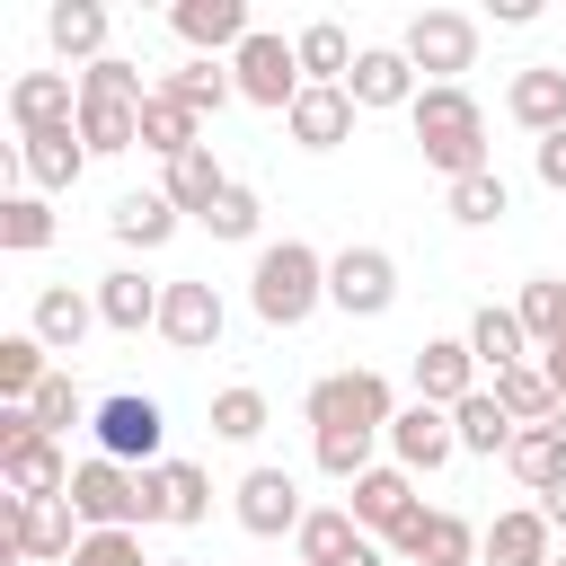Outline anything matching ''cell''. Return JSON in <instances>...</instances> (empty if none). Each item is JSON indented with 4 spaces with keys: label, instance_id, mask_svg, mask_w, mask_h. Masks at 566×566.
Wrapping results in <instances>:
<instances>
[{
    "label": "cell",
    "instance_id": "cell-1",
    "mask_svg": "<svg viewBox=\"0 0 566 566\" xmlns=\"http://www.w3.org/2000/svg\"><path fill=\"white\" fill-rule=\"evenodd\" d=\"M407 124H416L424 168H442V186H460V177L486 168V106H478L469 88H433V80H424V97L407 106Z\"/></svg>",
    "mask_w": 566,
    "mask_h": 566
},
{
    "label": "cell",
    "instance_id": "cell-2",
    "mask_svg": "<svg viewBox=\"0 0 566 566\" xmlns=\"http://www.w3.org/2000/svg\"><path fill=\"white\" fill-rule=\"evenodd\" d=\"M318 301H327V256L310 239H265L256 265H248V310L265 327H301Z\"/></svg>",
    "mask_w": 566,
    "mask_h": 566
},
{
    "label": "cell",
    "instance_id": "cell-3",
    "mask_svg": "<svg viewBox=\"0 0 566 566\" xmlns=\"http://www.w3.org/2000/svg\"><path fill=\"white\" fill-rule=\"evenodd\" d=\"M301 416H310V433H389L398 398H389V380H380L371 363H354V371H327V380H310Z\"/></svg>",
    "mask_w": 566,
    "mask_h": 566
},
{
    "label": "cell",
    "instance_id": "cell-4",
    "mask_svg": "<svg viewBox=\"0 0 566 566\" xmlns=\"http://www.w3.org/2000/svg\"><path fill=\"white\" fill-rule=\"evenodd\" d=\"M0 539L27 557V566H71V548L88 539L71 495H0Z\"/></svg>",
    "mask_w": 566,
    "mask_h": 566
},
{
    "label": "cell",
    "instance_id": "cell-5",
    "mask_svg": "<svg viewBox=\"0 0 566 566\" xmlns=\"http://www.w3.org/2000/svg\"><path fill=\"white\" fill-rule=\"evenodd\" d=\"M398 53L416 62V80L433 71V88H460V71H478V18L469 9H416Z\"/></svg>",
    "mask_w": 566,
    "mask_h": 566
},
{
    "label": "cell",
    "instance_id": "cell-6",
    "mask_svg": "<svg viewBox=\"0 0 566 566\" xmlns=\"http://www.w3.org/2000/svg\"><path fill=\"white\" fill-rule=\"evenodd\" d=\"M0 478L9 495H71V460L27 407H0Z\"/></svg>",
    "mask_w": 566,
    "mask_h": 566
},
{
    "label": "cell",
    "instance_id": "cell-7",
    "mask_svg": "<svg viewBox=\"0 0 566 566\" xmlns=\"http://www.w3.org/2000/svg\"><path fill=\"white\" fill-rule=\"evenodd\" d=\"M71 513H80V531H142V469L88 451L71 469Z\"/></svg>",
    "mask_w": 566,
    "mask_h": 566
},
{
    "label": "cell",
    "instance_id": "cell-8",
    "mask_svg": "<svg viewBox=\"0 0 566 566\" xmlns=\"http://www.w3.org/2000/svg\"><path fill=\"white\" fill-rule=\"evenodd\" d=\"M230 80H239V97L265 106V115H292V97L310 88V80H301V53H292L274 27H256V35L230 53Z\"/></svg>",
    "mask_w": 566,
    "mask_h": 566
},
{
    "label": "cell",
    "instance_id": "cell-9",
    "mask_svg": "<svg viewBox=\"0 0 566 566\" xmlns=\"http://www.w3.org/2000/svg\"><path fill=\"white\" fill-rule=\"evenodd\" d=\"M389 301H398V256H389V248L354 239V248L327 256V310H345V318H380Z\"/></svg>",
    "mask_w": 566,
    "mask_h": 566
},
{
    "label": "cell",
    "instance_id": "cell-10",
    "mask_svg": "<svg viewBox=\"0 0 566 566\" xmlns=\"http://www.w3.org/2000/svg\"><path fill=\"white\" fill-rule=\"evenodd\" d=\"M88 433H97V451H106V460H124V469H159V433H168V416H159V398L115 389V398H97Z\"/></svg>",
    "mask_w": 566,
    "mask_h": 566
},
{
    "label": "cell",
    "instance_id": "cell-11",
    "mask_svg": "<svg viewBox=\"0 0 566 566\" xmlns=\"http://www.w3.org/2000/svg\"><path fill=\"white\" fill-rule=\"evenodd\" d=\"M230 513H239V531H248V539H292V531L310 522L301 478H292V469H274V460H256V469L230 486Z\"/></svg>",
    "mask_w": 566,
    "mask_h": 566
},
{
    "label": "cell",
    "instance_id": "cell-12",
    "mask_svg": "<svg viewBox=\"0 0 566 566\" xmlns=\"http://www.w3.org/2000/svg\"><path fill=\"white\" fill-rule=\"evenodd\" d=\"M345 513H354V522H363V531H371V539L389 548V539H398V531H407V522L424 513V495H416V478H407L398 460H380V469H363V478H354Z\"/></svg>",
    "mask_w": 566,
    "mask_h": 566
},
{
    "label": "cell",
    "instance_id": "cell-13",
    "mask_svg": "<svg viewBox=\"0 0 566 566\" xmlns=\"http://www.w3.org/2000/svg\"><path fill=\"white\" fill-rule=\"evenodd\" d=\"M168 27H177V44H186L195 62H230V53L256 35L248 0H177V9H168Z\"/></svg>",
    "mask_w": 566,
    "mask_h": 566
},
{
    "label": "cell",
    "instance_id": "cell-14",
    "mask_svg": "<svg viewBox=\"0 0 566 566\" xmlns=\"http://www.w3.org/2000/svg\"><path fill=\"white\" fill-rule=\"evenodd\" d=\"M380 442H389V460H398L407 478H433L442 460H460V433H451V407H424V398H416V407H398Z\"/></svg>",
    "mask_w": 566,
    "mask_h": 566
},
{
    "label": "cell",
    "instance_id": "cell-15",
    "mask_svg": "<svg viewBox=\"0 0 566 566\" xmlns=\"http://www.w3.org/2000/svg\"><path fill=\"white\" fill-rule=\"evenodd\" d=\"M142 522H168V531L212 522V478H203L195 460H159V469H142Z\"/></svg>",
    "mask_w": 566,
    "mask_h": 566
},
{
    "label": "cell",
    "instance_id": "cell-16",
    "mask_svg": "<svg viewBox=\"0 0 566 566\" xmlns=\"http://www.w3.org/2000/svg\"><path fill=\"white\" fill-rule=\"evenodd\" d=\"M221 327H230L221 292H212V283H195V274H177V283H168V301H159V336H168L177 354H212V345H221Z\"/></svg>",
    "mask_w": 566,
    "mask_h": 566
},
{
    "label": "cell",
    "instance_id": "cell-17",
    "mask_svg": "<svg viewBox=\"0 0 566 566\" xmlns=\"http://www.w3.org/2000/svg\"><path fill=\"white\" fill-rule=\"evenodd\" d=\"M478 539H486V531H469L460 513L424 504V513L389 539V557H398V566H478Z\"/></svg>",
    "mask_w": 566,
    "mask_h": 566
},
{
    "label": "cell",
    "instance_id": "cell-18",
    "mask_svg": "<svg viewBox=\"0 0 566 566\" xmlns=\"http://www.w3.org/2000/svg\"><path fill=\"white\" fill-rule=\"evenodd\" d=\"M345 97H354L363 115H389V106H416V97H424V80H416V62H407L398 44H363V53H354Z\"/></svg>",
    "mask_w": 566,
    "mask_h": 566
},
{
    "label": "cell",
    "instance_id": "cell-19",
    "mask_svg": "<svg viewBox=\"0 0 566 566\" xmlns=\"http://www.w3.org/2000/svg\"><path fill=\"white\" fill-rule=\"evenodd\" d=\"M18 177L35 186V195H71L80 186V168H88V142H80V124H53V133H18Z\"/></svg>",
    "mask_w": 566,
    "mask_h": 566
},
{
    "label": "cell",
    "instance_id": "cell-20",
    "mask_svg": "<svg viewBox=\"0 0 566 566\" xmlns=\"http://www.w3.org/2000/svg\"><path fill=\"white\" fill-rule=\"evenodd\" d=\"M478 389H486V371H478L469 336H424V345H416V398H424V407H460V398H478Z\"/></svg>",
    "mask_w": 566,
    "mask_h": 566
},
{
    "label": "cell",
    "instance_id": "cell-21",
    "mask_svg": "<svg viewBox=\"0 0 566 566\" xmlns=\"http://www.w3.org/2000/svg\"><path fill=\"white\" fill-rule=\"evenodd\" d=\"M9 124H18V133L80 124V71H18V80H9Z\"/></svg>",
    "mask_w": 566,
    "mask_h": 566
},
{
    "label": "cell",
    "instance_id": "cell-22",
    "mask_svg": "<svg viewBox=\"0 0 566 566\" xmlns=\"http://www.w3.org/2000/svg\"><path fill=\"white\" fill-rule=\"evenodd\" d=\"M504 115L522 124V133H566V62H522L513 80H504Z\"/></svg>",
    "mask_w": 566,
    "mask_h": 566
},
{
    "label": "cell",
    "instance_id": "cell-23",
    "mask_svg": "<svg viewBox=\"0 0 566 566\" xmlns=\"http://www.w3.org/2000/svg\"><path fill=\"white\" fill-rule=\"evenodd\" d=\"M548 557H557V531H548V513H539V504L495 513V522H486V539H478V566H548Z\"/></svg>",
    "mask_w": 566,
    "mask_h": 566
},
{
    "label": "cell",
    "instance_id": "cell-24",
    "mask_svg": "<svg viewBox=\"0 0 566 566\" xmlns=\"http://www.w3.org/2000/svg\"><path fill=\"white\" fill-rule=\"evenodd\" d=\"M27 327L44 336V354H80V345H88V327H106V318H97V292L44 283V292H35V310H27Z\"/></svg>",
    "mask_w": 566,
    "mask_h": 566
},
{
    "label": "cell",
    "instance_id": "cell-25",
    "mask_svg": "<svg viewBox=\"0 0 566 566\" xmlns=\"http://www.w3.org/2000/svg\"><path fill=\"white\" fill-rule=\"evenodd\" d=\"M159 301H168V283H150L142 265H115V274H97V318H106L115 336H142V327H159Z\"/></svg>",
    "mask_w": 566,
    "mask_h": 566
},
{
    "label": "cell",
    "instance_id": "cell-26",
    "mask_svg": "<svg viewBox=\"0 0 566 566\" xmlns=\"http://www.w3.org/2000/svg\"><path fill=\"white\" fill-rule=\"evenodd\" d=\"M354 115H363V106H354L345 88H301L292 115H283V133H292L301 150H336V142H354Z\"/></svg>",
    "mask_w": 566,
    "mask_h": 566
},
{
    "label": "cell",
    "instance_id": "cell-27",
    "mask_svg": "<svg viewBox=\"0 0 566 566\" xmlns=\"http://www.w3.org/2000/svg\"><path fill=\"white\" fill-rule=\"evenodd\" d=\"M363 539H371V531H363L345 504H318V513L292 531V557H301V566H354V557H363Z\"/></svg>",
    "mask_w": 566,
    "mask_h": 566
},
{
    "label": "cell",
    "instance_id": "cell-28",
    "mask_svg": "<svg viewBox=\"0 0 566 566\" xmlns=\"http://www.w3.org/2000/svg\"><path fill=\"white\" fill-rule=\"evenodd\" d=\"M106 27H115V18H106L97 0H53V9H44L53 53H62V62H80V71H88V62H106Z\"/></svg>",
    "mask_w": 566,
    "mask_h": 566
},
{
    "label": "cell",
    "instance_id": "cell-29",
    "mask_svg": "<svg viewBox=\"0 0 566 566\" xmlns=\"http://www.w3.org/2000/svg\"><path fill=\"white\" fill-rule=\"evenodd\" d=\"M292 53H301V80H310V88H345V80H354V53H363V44H354V35L336 27V18H310V27L292 35Z\"/></svg>",
    "mask_w": 566,
    "mask_h": 566
},
{
    "label": "cell",
    "instance_id": "cell-30",
    "mask_svg": "<svg viewBox=\"0 0 566 566\" xmlns=\"http://www.w3.org/2000/svg\"><path fill=\"white\" fill-rule=\"evenodd\" d=\"M159 195H168L177 212H195V221H203V212H212V203L230 195V168L212 159V142H195L186 159H168V177H159Z\"/></svg>",
    "mask_w": 566,
    "mask_h": 566
},
{
    "label": "cell",
    "instance_id": "cell-31",
    "mask_svg": "<svg viewBox=\"0 0 566 566\" xmlns=\"http://www.w3.org/2000/svg\"><path fill=\"white\" fill-rule=\"evenodd\" d=\"M177 221H186V212H177L159 186H142V195H115V212H106V230H115L124 248H142V256H150V248H168V239H177Z\"/></svg>",
    "mask_w": 566,
    "mask_h": 566
},
{
    "label": "cell",
    "instance_id": "cell-32",
    "mask_svg": "<svg viewBox=\"0 0 566 566\" xmlns=\"http://www.w3.org/2000/svg\"><path fill=\"white\" fill-rule=\"evenodd\" d=\"M513 318H522L531 354H566V274H531L522 301H513Z\"/></svg>",
    "mask_w": 566,
    "mask_h": 566
},
{
    "label": "cell",
    "instance_id": "cell-33",
    "mask_svg": "<svg viewBox=\"0 0 566 566\" xmlns=\"http://www.w3.org/2000/svg\"><path fill=\"white\" fill-rule=\"evenodd\" d=\"M159 97H177V106L203 124V115H221V106L239 97V80H230V62H177V71L159 80Z\"/></svg>",
    "mask_w": 566,
    "mask_h": 566
},
{
    "label": "cell",
    "instance_id": "cell-34",
    "mask_svg": "<svg viewBox=\"0 0 566 566\" xmlns=\"http://www.w3.org/2000/svg\"><path fill=\"white\" fill-rule=\"evenodd\" d=\"M469 354H478V371L495 380V371L531 363V336H522V318H513V310H495V301H486V310L469 318Z\"/></svg>",
    "mask_w": 566,
    "mask_h": 566
},
{
    "label": "cell",
    "instance_id": "cell-35",
    "mask_svg": "<svg viewBox=\"0 0 566 566\" xmlns=\"http://www.w3.org/2000/svg\"><path fill=\"white\" fill-rule=\"evenodd\" d=\"M451 433H460V451H478V460H504L522 424L495 407V389H478V398H460V407H451Z\"/></svg>",
    "mask_w": 566,
    "mask_h": 566
},
{
    "label": "cell",
    "instance_id": "cell-36",
    "mask_svg": "<svg viewBox=\"0 0 566 566\" xmlns=\"http://www.w3.org/2000/svg\"><path fill=\"white\" fill-rule=\"evenodd\" d=\"M504 469H513L531 495H548V486L566 478V433H557V424H522L513 451H504Z\"/></svg>",
    "mask_w": 566,
    "mask_h": 566
},
{
    "label": "cell",
    "instance_id": "cell-37",
    "mask_svg": "<svg viewBox=\"0 0 566 566\" xmlns=\"http://www.w3.org/2000/svg\"><path fill=\"white\" fill-rule=\"evenodd\" d=\"M80 142H88V159L142 150V106H115V97H80Z\"/></svg>",
    "mask_w": 566,
    "mask_h": 566
},
{
    "label": "cell",
    "instance_id": "cell-38",
    "mask_svg": "<svg viewBox=\"0 0 566 566\" xmlns=\"http://www.w3.org/2000/svg\"><path fill=\"white\" fill-rule=\"evenodd\" d=\"M44 380H53L44 336H35V327H9V336H0V398H9V407H27Z\"/></svg>",
    "mask_w": 566,
    "mask_h": 566
},
{
    "label": "cell",
    "instance_id": "cell-39",
    "mask_svg": "<svg viewBox=\"0 0 566 566\" xmlns=\"http://www.w3.org/2000/svg\"><path fill=\"white\" fill-rule=\"evenodd\" d=\"M486 389H495V407H504L513 424H548V416H557V380H548L539 363H513V371H495Z\"/></svg>",
    "mask_w": 566,
    "mask_h": 566
},
{
    "label": "cell",
    "instance_id": "cell-40",
    "mask_svg": "<svg viewBox=\"0 0 566 566\" xmlns=\"http://www.w3.org/2000/svg\"><path fill=\"white\" fill-rule=\"evenodd\" d=\"M0 248H9V256H35V248H53V203H44L35 186L0 195Z\"/></svg>",
    "mask_w": 566,
    "mask_h": 566
},
{
    "label": "cell",
    "instance_id": "cell-41",
    "mask_svg": "<svg viewBox=\"0 0 566 566\" xmlns=\"http://www.w3.org/2000/svg\"><path fill=\"white\" fill-rule=\"evenodd\" d=\"M442 212H451L460 230H486V221H504V212H513V186H504L495 168H478V177H460V186L442 195Z\"/></svg>",
    "mask_w": 566,
    "mask_h": 566
},
{
    "label": "cell",
    "instance_id": "cell-42",
    "mask_svg": "<svg viewBox=\"0 0 566 566\" xmlns=\"http://www.w3.org/2000/svg\"><path fill=\"white\" fill-rule=\"evenodd\" d=\"M265 424H274V407H265V389H256V380L212 389V433H221V442H256Z\"/></svg>",
    "mask_w": 566,
    "mask_h": 566
},
{
    "label": "cell",
    "instance_id": "cell-43",
    "mask_svg": "<svg viewBox=\"0 0 566 566\" xmlns=\"http://www.w3.org/2000/svg\"><path fill=\"white\" fill-rule=\"evenodd\" d=\"M195 142H203V124H195L177 97H150V106H142V150H159V159H186Z\"/></svg>",
    "mask_w": 566,
    "mask_h": 566
},
{
    "label": "cell",
    "instance_id": "cell-44",
    "mask_svg": "<svg viewBox=\"0 0 566 566\" xmlns=\"http://www.w3.org/2000/svg\"><path fill=\"white\" fill-rule=\"evenodd\" d=\"M27 416H35V424H44L53 442H62V433H71V424H88L97 407H80V389H71V371H53V380H44L35 398H27Z\"/></svg>",
    "mask_w": 566,
    "mask_h": 566
},
{
    "label": "cell",
    "instance_id": "cell-45",
    "mask_svg": "<svg viewBox=\"0 0 566 566\" xmlns=\"http://www.w3.org/2000/svg\"><path fill=\"white\" fill-rule=\"evenodd\" d=\"M371 442H380V433H310V460H318L327 478H345V486H354L363 469H380V460H371Z\"/></svg>",
    "mask_w": 566,
    "mask_h": 566
},
{
    "label": "cell",
    "instance_id": "cell-46",
    "mask_svg": "<svg viewBox=\"0 0 566 566\" xmlns=\"http://www.w3.org/2000/svg\"><path fill=\"white\" fill-rule=\"evenodd\" d=\"M203 230H212V239H256V230H265V203H256V186H239V177H230V195L203 212Z\"/></svg>",
    "mask_w": 566,
    "mask_h": 566
},
{
    "label": "cell",
    "instance_id": "cell-47",
    "mask_svg": "<svg viewBox=\"0 0 566 566\" xmlns=\"http://www.w3.org/2000/svg\"><path fill=\"white\" fill-rule=\"evenodd\" d=\"M71 566H159V557H142V531H88Z\"/></svg>",
    "mask_w": 566,
    "mask_h": 566
},
{
    "label": "cell",
    "instance_id": "cell-48",
    "mask_svg": "<svg viewBox=\"0 0 566 566\" xmlns=\"http://www.w3.org/2000/svg\"><path fill=\"white\" fill-rule=\"evenodd\" d=\"M531 168H539V186H548V195H566V133H548V142L531 150Z\"/></svg>",
    "mask_w": 566,
    "mask_h": 566
},
{
    "label": "cell",
    "instance_id": "cell-49",
    "mask_svg": "<svg viewBox=\"0 0 566 566\" xmlns=\"http://www.w3.org/2000/svg\"><path fill=\"white\" fill-rule=\"evenodd\" d=\"M539 513H548V531H566V478H557V486L539 495Z\"/></svg>",
    "mask_w": 566,
    "mask_h": 566
},
{
    "label": "cell",
    "instance_id": "cell-50",
    "mask_svg": "<svg viewBox=\"0 0 566 566\" xmlns=\"http://www.w3.org/2000/svg\"><path fill=\"white\" fill-rule=\"evenodd\" d=\"M354 566H389V548H380V539H363V557H354Z\"/></svg>",
    "mask_w": 566,
    "mask_h": 566
},
{
    "label": "cell",
    "instance_id": "cell-51",
    "mask_svg": "<svg viewBox=\"0 0 566 566\" xmlns=\"http://www.w3.org/2000/svg\"><path fill=\"white\" fill-rule=\"evenodd\" d=\"M548 424H557V433H566V398H557V416H548Z\"/></svg>",
    "mask_w": 566,
    "mask_h": 566
},
{
    "label": "cell",
    "instance_id": "cell-52",
    "mask_svg": "<svg viewBox=\"0 0 566 566\" xmlns=\"http://www.w3.org/2000/svg\"><path fill=\"white\" fill-rule=\"evenodd\" d=\"M159 566H195V557H159Z\"/></svg>",
    "mask_w": 566,
    "mask_h": 566
},
{
    "label": "cell",
    "instance_id": "cell-53",
    "mask_svg": "<svg viewBox=\"0 0 566 566\" xmlns=\"http://www.w3.org/2000/svg\"><path fill=\"white\" fill-rule=\"evenodd\" d=\"M548 566H566V548H557V557H548Z\"/></svg>",
    "mask_w": 566,
    "mask_h": 566
}]
</instances>
